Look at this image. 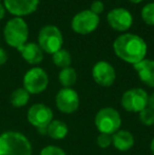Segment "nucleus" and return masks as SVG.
<instances>
[{"label":"nucleus","mask_w":154,"mask_h":155,"mask_svg":"<svg viewBox=\"0 0 154 155\" xmlns=\"http://www.w3.org/2000/svg\"><path fill=\"white\" fill-rule=\"evenodd\" d=\"M113 50L117 57L134 65L145 59L148 47L142 37L127 33L117 37L113 43Z\"/></svg>","instance_id":"f257e3e1"},{"label":"nucleus","mask_w":154,"mask_h":155,"mask_svg":"<svg viewBox=\"0 0 154 155\" xmlns=\"http://www.w3.org/2000/svg\"><path fill=\"white\" fill-rule=\"evenodd\" d=\"M107 20L109 25L118 32H125L131 28L133 23L132 14L126 8H117L110 11L107 15Z\"/></svg>","instance_id":"f8f14e48"},{"label":"nucleus","mask_w":154,"mask_h":155,"mask_svg":"<svg viewBox=\"0 0 154 155\" xmlns=\"http://www.w3.org/2000/svg\"><path fill=\"white\" fill-rule=\"evenodd\" d=\"M138 116H139L140 123L144 126L151 127L154 124V111H152L148 107L146 109H144L143 111H140L138 113Z\"/></svg>","instance_id":"4be33fe9"},{"label":"nucleus","mask_w":154,"mask_h":155,"mask_svg":"<svg viewBox=\"0 0 154 155\" xmlns=\"http://www.w3.org/2000/svg\"><path fill=\"white\" fill-rule=\"evenodd\" d=\"M92 77L94 81L100 87H111L116 79L115 69L107 61H98L92 69Z\"/></svg>","instance_id":"9b49d317"},{"label":"nucleus","mask_w":154,"mask_h":155,"mask_svg":"<svg viewBox=\"0 0 154 155\" xmlns=\"http://www.w3.org/2000/svg\"><path fill=\"white\" fill-rule=\"evenodd\" d=\"M56 107L64 114H72L79 108V95L72 88H62L58 91L55 98Z\"/></svg>","instance_id":"9d476101"},{"label":"nucleus","mask_w":154,"mask_h":155,"mask_svg":"<svg viewBox=\"0 0 154 155\" xmlns=\"http://www.w3.org/2000/svg\"><path fill=\"white\" fill-rule=\"evenodd\" d=\"M148 108H150L151 110L154 111V92L149 95L148 98Z\"/></svg>","instance_id":"bb28decb"},{"label":"nucleus","mask_w":154,"mask_h":155,"mask_svg":"<svg viewBox=\"0 0 154 155\" xmlns=\"http://www.w3.org/2000/svg\"><path fill=\"white\" fill-rule=\"evenodd\" d=\"M6 61H8V53L4 49L0 48V65H3Z\"/></svg>","instance_id":"a878e982"},{"label":"nucleus","mask_w":154,"mask_h":155,"mask_svg":"<svg viewBox=\"0 0 154 155\" xmlns=\"http://www.w3.org/2000/svg\"><path fill=\"white\" fill-rule=\"evenodd\" d=\"M27 118L28 121L37 130H42L47 129L54 119V114L50 107L43 104H35L28 110Z\"/></svg>","instance_id":"1a4fd4ad"},{"label":"nucleus","mask_w":154,"mask_h":155,"mask_svg":"<svg viewBox=\"0 0 154 155\" xmlns=\"http://www.w3.org/2000/svg\"><path fill=\"white\" fill-rule=\"evenodd\" d=\"M103 10H105V5H103V3L101 1H99V0H96V1H94L92 4H91V12L94 13V14L96 15H99L101 14V13L103 12Z\"/></svg>","instance_id":"393cba45"},{"label":"nucleus","mask_w":154,"mask_h":155,"mask_svg":"<svg viewBox=\"0 0 154 155\" xmlns=\"http://www.w3.org/2000/svg\"><path fill=\"white\" fill-rule=\"evenodd\" d=\"M96 143L101 149H107L112 145V135L99 133V135L96 138Z\"/></svg>","instance_id":"5701e85b"},{"label":"nucleus","mask_w":154,"mask_h":155,"mask_svg":"<svg viewBox=\"0 0 154 155\" xmlns=\"http://www.w3.org/2000/svg\"><path fill=\"white\" fill-rule=\"evenodd\" d=\"M134 136L131 132L127 130L119 129L117 132L112 135V145L116 150L120 152H126L132 149L134 146Z\"/></svg>","instance_id":"2eb2a0df"},{"label":"nucleus","mask_w":154,"mask_h":155,"mask_svg":"<svg viewBox=\"0 0 154 155\" xmlns=\"http://www.w3.org/2000/svg\"><path fill=\"white\" fill-rule=\"evenodd\" d=\"M0 1H1V0H0Z\"/></svg>","instance_id":"7c9ffc66"},{"label":"nucleus","mask_w":154,"mask_h":155,"mask_svg":"<svg viewBox=\"0 0 154 155\" xmlns=\"http://www.w3.org/2000/svg\"><path fill=\"white\" fill-rule=\"evenodd\" d=\"M150 150H151V153H152V155H154V137L152 138V140H151V143H150Z\"/></svg>","instance_id":"c85d7f7f"},{"label":"nucleus","mask_w":154,"mask_h":155,"mask_svg":"<svg viewBox=\"0 0 154 155\" xmlns=\"http://www.w3.org/2000/svg\"><path fill=\"white\" fill-rule=\"evenodd\" d=\"M133 67L143 84L149 88H154V60L144 59Z\"/></svg>","instance_id":"4468645a"},{"label":"nucleus","mask_w":154,"mask_h":155,"mask_svg":"<svg viewBox=\"0 0 154 155\" xmlns=\"http://www.w3.org/2000/svg\"><path fill=\"white\" fill-rule=\"evenodd\" d=\"M99 16L90 10L81 11L77 13L72 19V29L73 31L80 35H88L94 32L99 25Z\"/></svg>","instance_id":"6e6552de"},{"label":"nucleus","mask_w":154,"mask_h":155,"mask_svg":"<svg viewBox=\"0 0 154 155\" xmlns=\"http://www.w3.org/2000/svg\"><path fill=\"white\" fill-rule=\"evenodd\" d=\"M39 0H3V5L8 13L16 17H23L34 13Z\"/></svg>","instance_id":"ddd939ff"},{"label":"nucleus","mask_w":154,"mask_h":155,"mask_svg":"<svg viewBox=\"0 0 154 155\" xmlns=\"http://www.w3.org/2000/svg\"><path fill=\"white\" fill-rule=\"evenodd\" d=\"M142 18L148 25H154V2L146 4L143 8Z\"/></svg>","instance_id":"412c9836"},{"label":"nucleus","mask_w":154,"mask_h":155,"mask_svg":"<svg viewBox=\"0 0 154 155\" xmlns=\"http://www.w3.org/2000/svg\"><path fill=\"white\" fill-rule=\"evenodd\" d=\"M58 80L64 88H71L72 86H74L77 80V73L75 69L71 67L61 69L58 75Z\"/></svg>","instance_id":"a211bd4d"},{"label":"nucleus","mask_w":154,"mask_h":155,"mask_svg":"<svg viewBox=\"0 0 154 155\" xmlns=\"http://www.w3.org/2000/svg\"><path fill=\"white\" fill-rule=\"evenodd\" d=\"M68 133V124L60 119H53L47 128V135L54 140H61L66 138Z\"/></svg>","instance_id":"f3484780"},{"label":"nucleus","mask_w":154,"mask_h":155,"mask_svg":"<svg viewBox=\"0 0 154 155\" xmlns=\"http://www.w3.org/2000/svg\"><path fill=\"white\" fill-rule=\"evenodd\" d=\"M31 141L25 134L8 131L0 134V155H32Z\"/></svg>","instance_id":"f03ea898"},{"label":"nucleus","mask_w":154,"mask_h":155,"mask_svg":"<svg viewBox=\"0 0 154 155\" xmlns=\"http://www.w3.org/2000/svg\"><path fill=\"white\" fill-rule=\"evenodd\" d=\"M94 124L99 133L113 135L120 129L121 116L116 109L106 107L96 113Z\"/></svg>","instance_id":"20e7f679"},{"label":"nucleus","mask_w":154,"mask_h":155,"mask_svg":"<svg viewBox=\"0 0 154 155\" xmlns=\"http://www.w3.org/2000/svg\"><path fill=\"white\" fill-rule=\"evenodd\" d=\"M52 59H53V62L56 67L61 68V69L69 68L71 65V63H72L71 54L69 53L67 50H64V49H60L59 51L54 53Z\"/></svg>","instance_id":"aec40b11"},{"label":"nucleus","mask_w":154,"mask_h":155,"mask_svg":"<svg viewBox=\"0 0 154 155\" xmlns=\"http://www.w3.org/2000/svg\"><path fill=\"white\" fill-rule=\"evenodd\" d=\"M4 40L10 47L18 50L27 43L29 27L21 17H15L8 21L3 30Z\"/></svg>","instance_id":"7ed1b4c3"},{"label":"nucleus","mask_w":154,"mask_h":155,"mask_svg":"<svg viewBox=\"0 0 154 155\" xmlns=\"http://www.w3.org/2000/svg\"><path fill=\"white\" fill-rule=\"evenodd\" d=\"M131 2H133V3H140L142 1H144V0H130Z\"/></svg>","instance_id":"c756f323"},{"label":"nucleus","mask_w":154,"mask_h":155,"mask_svg":"<svg viewBox=\"0 0 154 155\" xmlns=\"http://www.w3.org/2000/svg\"><path fill=\"white\" fill-rule=\"evenodd\" d=\"M39 155H67V153L61 148L57 147V146L50 145L42 148Z\"/></svg>","instance_id":"b1692460"},{"label":"nucleus","mask_w":154,"mask_h":155,"mask_svg":"<svg viewBox=\"0 0 154 155\" xmlns=\"http://www.w3.org/2000/svg\"><path fill=\"white\" fill-rule=\"evenodd\" d=\"M149 95L144 89L133 88L123 94L120 104L123 109L130 113H139L148 107Z\"/></svg>","instance_id":"423d86ee"},{"label":"nucleus","mask_w":154,"mask_h":155,"mask_svg":"<svg viewBox=\"0 0 154 155\" xmlns=\"http://www.w3.org/2000/svg\"><path fill=\"white\" fill-rule=\"evenodd\" d=\"M30 100V93L25 88H18L11 94V104L15 108H22L27 106Z\"/></svg>","instance_id":"6ab92c4d"},{"label":"nucleus","mask_w":154,"mask_h":155,"mask_svg":"<svg viewBox=\"0 0 154 155\" xmlns=\"http://www.w3.org/2000/svg\"><path fill=\"white\" fill-rule=\"evenodd\" d=\"M49 86V76L41 68H32L23 77V88L30 94H40Z\"/></svg>","instance_id":"0eeeda50"},{"label":"nucleus","mask_w":154,"mask_h":155,"mask_svg":"<svg viewBox=\"0 0 154 155\" xmlns=\"http://www.w3.org/2000/svg\"><path fill=\"white\" fill-rule=\"evenodd\" d=\"M18 51L20 52L23 59L30 64H39L43 60V51L34 42L25 43L19 48Z\"/></svg>","instance_id":"dca6fc26"},{"label":"nucleus","mask_w":154,"mask_h":155,"mask_svg":"<svg viewBox=\"0 0 154 155\" xmlns=\"http://www.w3.org/2000/svg\"><path fill=\"white\" fill-rule=\"evenodd\" d=\"M64 38L62 34L55 25H45L39 31L38 45L43 52L48 54L56 53L62 49Z\"/></svg>","instance_id":"39448f33"},{"label":"nucleus","mask_w":154,"mask_h":155,"mask_svg":"<svg viewBox=\"0 0 154 155\" xmlns=\"http://www.w3.org/2000/svg\"><path fill=\"white\" fill-rule=\"evenodd\" d=\"M5 8H4V5L2 3H0V20L1 19L4 18V16H5Z\"/></svg>","instance_id":"cd10ccee"}]
</instances>
